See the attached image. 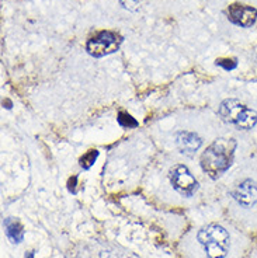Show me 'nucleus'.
Wrapping results in <instances>:
<instances>
[{
	"label": "nucleus",
	"mask_w": 257,
	"mask_h": 258,
	"mask_svg": "<svg viewBox=\"0 0 257 258\" xmlns=\"http://www.w3.org/2000/svg\"><path fill=\"white\" fill-rule=\"evenodd\" d=\"M26 258H34V252H30L28 255H26Z\"/></svg>",
	"instance_id": "nucleus-11"
},
{
	"label": "nucleus",
	"mask_w": 257,
	"mask_h": 258,
	"mask_svg": "<svg viewBox=\"0 0 257 258\" xmlns=\"http://www.w3.org/2000/svg\"><path fill=\"white\" fill-rule=\"evenodd\" d=\"M236 146L238 145L233 139H217L207 146L201 155V167L204 173L211 178L225 174L233 161Z\"/></svg>",
	"instance_id": "nucleus-3"
},
{
	"label": "nucleus",
	"mask_w": 257,
	"mask_h": 258,
	"mask_svg": "<svg viewBox=\"0 0 257 258\" xmlns=\"http://www.w3.org/2000/svg\"><path fill=\"white\" fill-rule=\"evenodd\" d=\"M201 138L190 131H181L176 138V145L179 150L187 156H193L201 146Z\"/></svg>",
	"instance_id": "nucleus-8"
},
{
	"label": "nucleus",
	"mask_w": 257,
	"mask_h": 258,
	"mask_svg": "<svg viewBox=\"0 0 257 258\" xmlns=\"http://www.w3.org/2000/svg\"><path fill=\"white\" fill-rule=\"evenodd\" d=\"M97 157V152H90L89 155H86L82 159V166H83L84 168H89L94 163V160H96Z\"/></svg>",
	"instance_id": "nucleus-10"
},
{
	"label": "nucleus",
	"mask_w": 257,
	"mask_h": 258,
	"mask_svg": "<svg viewBox=\"0 0 257 258\" xmlns=\"http://www.w3.org/2000/svg\"><path fill=\"white\" fill-rule=\"evenodd\" d=\"M219 114L224 121L238 129H251L257 123V114L238 100H226L219 107Z\"/></svg>",
	"instance_id": "nucleus-4"
},
{
	"label": "nucleus",
	"mask_w": 257,
	"mask_h": 258,
	"mask_svg": "<svg viewBox=\"0 0 257 258\" xmlns=\"http://www.w3.org/2000/svg\"><path fill=\"white\" fill-rule=\"evenodd\" d=\"M184 258H242V240L221 223L193 229L180 243Z\"/></svg>",
	"instance_id": "nucleus-1"
},
{
	"label": "nucleus",
	"mask_w": 257,
	"mask_h": 258,
	"mask_svg": "<svg viewBox=\"0 0 257 258\" xmlns=\"http://www.w3.org/2000/svg\"><path fill=\"white\" fill-rule=\"evenodd\" d=\"M120 44H121V37L117 32L101 31L87 41L86 49L90 55L100 58L116 52L120 48Z\"/></svg>",
	"instance_id": "nucleus-6"
},
{
	"label": "nucleus",
	"mask_w": 257,
	"mask_h": 258,
	"mask_svg": "<svg viewBox=\"0 0 257 258\" xmlns=\"http://www.w3.org/2000/svg\"><path fill=\"white\" fill-rule=\"evenodd\" d=\"M170 184L177 194L181 197L190 198L198 189V181L187 166L177 163L170 168Z\"/></svg>",
	"instance_id": "nucleus-5"
},
{
	"label": "nucleus",
	"mask_w": 257,
	"mask_h": 258,
	"mask_svg": "<svg viewBox=\"0 0 257 258\" xmlns=\"http://www.w3.org/2000/svg\"><path fill=\"white\" fill-rule=\"evenodd\" d=\"M228 19L236 26L251 27L256 23L257 10L254 7L235 3L228 7Z\"/></svg>",
	"instance_id": "nucleus-7"
},
{
	"label": "nucleus",
	"mask_w": 257,
	"mask_h": 258,
	"mask_svg": "<svg viewBox=\"0 0 257 258\" xmlns=\"http://www.w3.org/2000/svg\"><path fill=\"white\" fill-rule=\"evenodd\" d=\"M229 213L246 226H257V168H243L235 174L228 189Z\"/></svg>",
	"instance_id": "nucleus-2"
},
{
	"label": "nucleus",
	"mask_w": 257,
	"mask_h": 258,
	"mask_svg": "<svg viewBox=\"0 0 257 258\" xmlns=\"http://www.w3.org/2000/svg\"><path fill=\"white\" fill-rule=\"evenodd\" d=\"M5 227H6L7 237L12 240L13 243H20L23 237H24V230H23V226L20 225L19 220L14 219H6L5 222Z\"/></svg>",
	"instance_id": "nucleus-9"
}]
</instances>
